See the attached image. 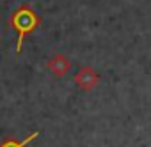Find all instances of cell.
<instances>
[{"label":"cell","instance_id":"6da1fadb","mask_svg":"<svg viewBox=\"0 0 151 147\" xmlns=\"http://www.w3.org/2000/svg\"><path fill=\"white\" fill-rule=\"evenodd\" d=\"M39 25H41V18H39V14L30 6H22V7H18L13 13V16H11V27L18 34V39H16V53H22L25 37L30 32H34Z\"/></svg>","mask_w":151,"mask_h":147},{"label":"cell","instance_id":"7a4b0ae2","mask_svg":"<svg viewBox=\"0 0 151 147\" xmlns=\"http://www.w3.org/2000/svg\"><path fill=\"white\" fill-rule=\"evenodd\" d=\"M75 83H77L82 91H93L100 83V75H98L96 69L86 66L75 75Z\"/></svg>","mask_w":151,"mask_h":147},{"label":"cell","instance_id":"3957f363","mask_svg":"<svg viewBox=\"0 0 151 147\" xmlns=\"http://www.w3.org/2000/svg\"><path fill=\"white\" fill-rule=\"evenodd\" d=\"M46 67H48V71L52 73L53 76L60 78V76H64V75H68V73H69V69H71V60H69L64 53H55V55L48 60Z\"/></svg>","mask_w":151,"mask_h":147},{"label":"cell","instance_id":"277c9868","mask_svg":"<svg viewBox=\"0 0 151 147\" xmlns=\"http://www.w3.org/2000/svg\"><path fill=\"white\" fill-rule=\"evenodd\" d=\"M39 136V131H34V133H30L25 140H22V142H18V140H14V138H7L2 145H0V147H25L27 143H30L34 138H37Z\"/></svg>","mask_w":151,"mask_h":147}]
</instances>
